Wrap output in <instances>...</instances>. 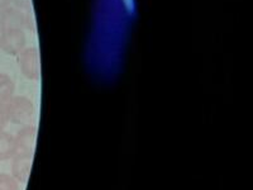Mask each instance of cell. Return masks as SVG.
<instances>
[{"mask_svg":"<svg viewBox=\"0 0 253 190\" xmlns=\"http://www.w3.org/2000/svg\"><path fill=\"white\" fill-rule=\"evenodd\" d=\"M9 122L17 126H31L35 121V105L26 96H13L5 103Z\"/></svg>","mask_w":253,"mask_h":190,"instance_id":"1","label":"cell"},{"mask_svg":"<svg viewBox=\"0 0 253 190\" xmlns=\"http://www.w3.org/2000/svg\"><path fill=\"white\" fill-rule=\"evenodd\" d=\"M15 155L33 156L37 143V128L33 124L22 127L14 137Z\"/></svg>","mask_w":253,"mask_h":190,"instance_id":"2","label":"cell"},{"mask_svg":"<svg viewBox=\"0 0 253 190\" xmlns=\"http://www.w3.org/2000/svg\"><path fill=\"white\" fill-rule=\"evenodd\" d=\"M24 46V36L18 28L5 29L0 35V47L8 53H18Z\"/></svg>","mask_w":253,"mask_h":190,"instance_id":"3","label":"cell"},{"mask_svg":"<svg viewBox=\"0 0 253 190\" xmlns=\"http://www.w3.org/2000/svg\"><path fill=\"white\" fill-rule=\"evenodd\" d=\"M20 69L28 79H37L41 72V62L38 52L33 48L26 49L20 55Z\"/></svg>","mask_w":253,"mask_h":190,"instance_id":"4","label":"cell"},{"mask_svg":"<svg viewBox=\"0 0 253 190\" xmlns=\"http://www.w3.org/2000/svg\"><path fill=\"white\" fill-rule=\"evenodd\" d=\"M33 156L14 155L12 162V176L18 183H27L32 173Z\"/></svg>","mask_w":253,"mask_h":190,"instance_id":"5","label":"cell"},{"mask_svg":"<svg viewBox=\"0 0 253 190\" xmlns=\"http://www.w3.org/2000/svg\"><path fill=\"white\" fill-rule=\"evenodd\" d=\"M15 155L14 137L5 131H0V161L13 158Z\"/></svg>","mask_w":253,"mask_h":190,"instance_id":"6","label":"cell"},{"mask_svg":"<svg viewBox=\"0 0 253 190\" xmlns=\"http://www.w3.org/2000/svg\"><path fill=\"white\" fill-rule=\"evenodd\" d=\"M14 84L4 74H0V103H6L13 98Z\"/></svg>","mask_w":253,"mask_h":190,"instance_id":"7","label":"cell"},{"mask_svg":"<svg viewBox=\"0 0 253 190\" xmlns=\"http://www.w3.org/2000/svg\"><path fill=\"white\" fill-rule=\"evenodd\" d=\"M19 183L8 174H0V190H19Z\"/></svg>","mask_w":253,"mask_h":190,"instance_id":"8","label":"cell"},{"mask_svg":"<svg viewBox=\"0 0 253 190\" xmlns=\"http://www.w3.org/2000/svg\"><path fill=\"white\" fill-rule=\"evenodd\" d=\"M8 114H6L5 103H0V131L4 130V127L8 124Z\"/></svg>","mask_w":253,"mask_h":190,"instance_id":"9","label":"cell"}]
</instances>
